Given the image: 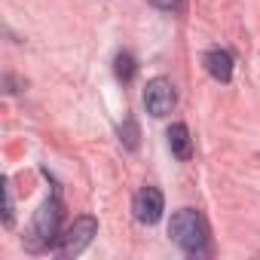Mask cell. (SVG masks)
I'll list each match as a JSON object with an SVG mask.
<instances>
[{
  "mask_svg": "<svg viewBox=\"0 0 260 260\" xmlns=\"http://www.w3.org/2000/svg\"><path fill=\"white\" fill-rule=\"evenodd\" d=\"M169 236L172 242L190 254V257H205L208 254V233H205V220L196 208H181L172 214L169 220Z\"/></svg>",
  "mask_w": 260,
  "mask_h": 260,
  "instance_id": "cell-1",
  "label": "cell"
},
{
  "mask_svg": "<svg viewBox=\"0 0 260 260\" xmlns=\"http://www.w3.org/2000/svg\"><path fill=\"white\" fill-rule=\"evenodd\" d=\"M58 220H61V202H58V196H52L37 208V214L28 226V236H25V248L31 254L46 251L52 245V239L58 236Z\"/></svg>",
  "mask_w": 260,
  "mask_h": 260,
  "instance_id": "cell-2",
  "label": "cell"
},
{
  "mask_svg": "<svg viewBox=\"0 0 260 260\" xmlns=\"http://www.w3.org/2000/svg\"><path fill=\"white\" fill-rule=\"evenodd\" d=\"M95 236H98V220L92 214L77 217L68 226V233L61 236V242H58V257H77V254H83Z\"/></svg>",
  "mask_w": 260,
  "mask_h": 260,
  "instance_id": "cell-3",
  "label": "cell"
},
{
  "mask_svg": "<svg viewBox=\"0 0 260 260\" xmlns=\"http://www.w3.org/2000/svg\"><path fill=\"white\" fill-rule=\"evenodd\" d=\"M175 101H178V95H175V86H172V80H166V77H153L150 83H147V89H144V107H147V113L150 116H169L172 110H175Z\"/></svg>",
  "mask_w": 260,
  "mask_h": 260,
  "instance_id": "cell-4",
  "label": "cell"
},
{
  "mask_svg": "<svg viewBox=\"0 0 260 260\" xmlns=\"http://www.w3.org/2000/svg\"><path fill=\"white\" fill-rule=\"evenodd\" d=\"M132 211H135V220H138V223H144V226L159 223V217H162V211H166L162 190H159V187H150V184H147V187H141V190H138V196H135Z\"/></svg>",
  "mask_w": 260,
  "mask_h": 260,
  "instance_id": "cell-5",
  "label": "cell"
},
{
  "mask_svg": "<svg viewBox=\"0 0 260 260\" xmlns=\"http://www.w3.org/2000/svg\"><path fill=\"white\" fill-rule=\"evenodd\" d=\"M202 64H205L208 77H214L217 83H230V80H233V55H230L226 49H220V46L208 49V52L202 55Z\"/></svg>",
  "mask_w": 260,
  "mask_h": 260,
  "instance_id": "cell-6",
  "label": "cell"
},
{
  "mask_svg": "<svg viewBox=\"0 0 260 260\" xmlns=\"http://www.w3.org/2000/svg\"><path fill=\"white\" fill-rule=\"evenodd\" d=\"M166 138H169V150H172V156H178L181 162H187L190 156H193V141H190V128L184 125V122H175L169 132H166Z\"/></svg>",
  "mask_w": 260,
  "mask_h": 260,
  "instance_id": "cell-7",
  "label": "cell"
},
{
  "mask_svg": "<svg viewBox=\"0 0 260 260\" xmlns=\"http://www.w3.org/2000/svg\"><path fill=\"white\" fill-rule=\"evenodd\" d=\"M113 71H116V80H119V83H132L135 74H138V64H135L132 52H116V58H113Z\"/></svg>",
  "mask_w": 260,
  "mask_h": 260,
  "instance_id": "cell-8",
  "label": "cell"
},
{
  "mask_svg": "<svg viewBox=\"0 0 260 260\" xmlns=\"http://www.w3.org/2000/svg\"><path fill=\"white\" fill-rule=\"evenodd\" d=\"M119 141L125 144V150H138V144H141V128H138L135 119H125L119 125Z\"/></svg>",
  "mask_w": 260,
  "mask_h": 260,
  "instance_id": "cell-9",
  "label": "cell"
},
{
  "mask_svg": "<svg viewBox=\"0 0 260 260\" xmlns=\"http://www.w3.org/2000/svg\"><path fill=\"white\" fill-rule=\"evenodd\" d=\"M4 196H7V211H4V223L13 226V187L10 181H4Z\"/></svg>",
  "mask_w": 260,
  "mask_h": 260,
  "instance_id": "cell-10",
  "label": "cell"
},
{
  "mask_svg": "<svg viewBox=\"0 0 260 260\" xmlns=\"http://www.w3.org/2000/svg\"><path fill=\"white\" fill-rule=\"evenodd\" d=\"M150 4H153L156 10H166V13H175V10H181V4H184V0H150Z\"/></svg>",
  "mask_w": 260,
  "mask_h": 260,
  "instance_id": "cell-11",
  "label": "cell"
}]
</instances>
